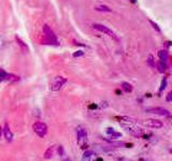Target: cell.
<instances>
[{"label": "cell", "instance_id": "cell-21", "mask_svg": "<svg viewBox=\"0 0 172 161\" xmlns=\"http://www.w3.org/2000/svg\"><path fill=\"white\" fill-rule=\"evenodd\" d=\"M166 87H167V78H164V80L161 81V86H160V88H159V92H162Z\"/></svg>", "mask_w": 172, "mask_h": 161}, {"label": "cell", "instance_id": "cell-17", "mask_svg": "<svg viewBox=\"0 0 172 161\" xmlns=\"http://www.w3.org/2000/svg\"><path fill=\"white\" fill-rule=\"evenodd\" d=\"M109 136H110V139L109 140H114V139H117V137H120L122 136V133H120V132H114V133H112L111 135H109ZM106 141H108V140H106Z\"/></svg>", "mask_w": 172, "mask_h": 161}, {"label": "cell", "instance_id": "cell-7", "mask_svg": "<svg viewBox=\"0 0 172 161\" xmlns=\"http://www.w3.org/2000/svg\"><path fill=\"white\" fill-rule=\"evenodd\" d=\"M2 134H3V136H4V139H6L7 142H12L13 133H12V131H11V129H10V127H9L8 123L4 125V128L2 129Z\"/></svg>", "mask_w": 172, "mask_h": 161}, {"label": "cell", "instance_id": "cell-2", "mask_svg": "<svg viewBox=\"0 0 172 161\" xmlns=\"http://www.w3.org/2000/svg\"><path fill=\"white\" fill-rule=\"evenodd\" d=\"M93 27H94L96 30H98V31L102 32L103 34H106L108 37L112 38L113 40L118 41V37L116 36L115 32L113 31V30H111L110 28H108L106 26H104V25H102V24H94V25H93Z\"/></svg>", "mask_w": 172, "mask_h": 161}, {"label": "cell", "instance_id": "cell-8", "mask_svg": "<svg viewBox=\"0 0 172 161\" xmlns=\"http://www.w3.org/2000/svg\"><path fill=\"white\" fill-rule=\"evenodd\" d=\"M108 142L112 146H115V147L131 148L132 146H134V144H132V143H126V142H116V141H113V140H108Z\"/></svg>", "mask_w": 172, "mask_h": 161}, {"label": "cell", "instance_id": "cell-22", "mask_svg": "<svg viewBox=\"0 0 172 161\" xmlns=\"http://www.w3.org/2000/svg\"><path fill=\"white\" fill-rule=\"evenodd\" d=\"M150 23H151V24H152L153 28H154V29H156L158 32H160V31H161V30H160V28L158 27V25L156 24V23H154V22H153V20H150Z\"/></svg>", "mask_w": 172, "mask_h": 161}, {"label": "cell", "instance_id": "cell-10", "mask_svg": "<svg viewBox=\"0 0 172 161\" xmlns=\"http://www.w3.org/2000/svg\"><path fill=\"white\" fill-rule=\"evenodd\" d=\"M76 139H87V130L82 126L76 127Z\"/></svg>", "mask_w": 172, "mask_h": 161}, {"label": "cell", "instance_id": "cell-14", "mask_svg": "<svg viewBox=\"0 0 172 161\" xmlns=\"http://www.w3.org/2000/svg\"><path fill=\"white\" fill-rule=\"evenodd\" d=\"M157 68H158V71L164 73L165 71L167 70V64L166 61H162V60H159L157 64Z\"/></svg>", "mask_w": 172, "mask_h": 161}, {"label": "cell", "instance_id": "cell-15", "mask_svg": "<svg viewBox=\"0 0 172 161\" xmlns=\"http://www.w3.org/2000/svg\"><path fill=\"white\" fill-rule=\"evenodd\" d=\"M122 89L124 90L125 92H132L131 84L127 83V82H124V83H122Z\"/></svg>", "mask_w": 172, "mask_h": 161}, {"label": "cell", "instance_id": "cell-25", "mask_svg": "<svg viewBox=\"0 0 172 161\" xmlns=\"http://www.w3.org/2000/svg\"><path fill=\"white\" fill-rule=\"evenodd\" d=\"M83 54H84V52H82V51H79V52H76V53L73 54V57H80V56H82Z\"/></svg>", "mask_w": 172, "mask_h": 161}, {"label": "cell", "instance_id": "cell-1", "mask_svg": "<svg viewBox=\"0 0 172 161\" xmlns=\"http://www.w3.org/2000/svg\"><path fill=\"white\" fill-rule=\"evenodd\" d=\"M32 129H34V133H36L38 136L40 137H44L48 133V126H46V123H41V121H37V123H34V125H32Z\"/></svg>", "mask_w": 172, "mask_h": 161}, {"label": "cell", "instance_id": "cell-23", "mask_svg": "<svg viewBox=\"0 0 172 161\" xmlns=\"http://www.w3.org/2000/svg\"><path fill=\"white\" fill-rule=\"evenodd\" d=\"M115 161H134V160L129 159V158H126V157H117L115 159Z\"/></svg>", "mask_w": 172, "mask_h": 161}, {"label": "cell", "instance_id": "cell-6", "mask_svg": "<svg viewBox=\"0 0 172 161\" xmlns=\"http://www.w3.org/2000/svg\"><path fill=\"white\" fill-rule=\"evenodd\" d=\"M42 31H43V34H45V36L48 37V39H50V41H52V42H56L57 41L56 40V34H54V31L51 29L48 25H43Z\"/></svg>", "mask_w": 172, "mask_h": 161}, {"label": "cell", "instance_id": "cell-5", "mask_svg": "<svg viewBox=\"0 0 172 161\" xmlns=\"http://www.w3.org/2000/svg\"><path fill=\"white\" fill-rule=\"evenodd\" d=\"M143 125L148 128H153V129H160V128L164 127V123H162L161 121L158 119H153V118L145 119L143 121Z\"/></svg>", "mask_w": 172, "mask_h": 161}, {"label": "cell", "instance_id": "cell-13", "mask_svg": "<svg viewBox=\"0 0 172 161\" xmlns=\"http://www.w3.org/2000/svg\"><path fill=\"white\" fill-rule=\"evenodd\" d=\"M15 40H16V42H17V44L20 45V47L22 48L23 51H25V52H27L28 51V46L26 45V43H25L24 41L22 40V39L20 38L18 36H15Z\"/></svg>", "mask_w": 172, "mask_h": 161}, {"label": "cell", "instance_id": "cell-3", "mask_svg": "<svg viewBox=\"0 0 172 161\" xmlns=\"http://www.w3.org/2000/svg\"><path fill=\"white\" fill-rule=\"evenodd\" d=\"M66 83H67L66 78H64V76H56V78L53 80L52 83H51V90H53V92H58Z\"/></svg>", "mask_w": 172, "mask_h": 161}, {"label": "cell", "instance_id": "cell-12", "mask_svg": "<svg viewBox=\"0 0 172 161\" xmlns=\"http://www.w3.org/2000/svg\"><path fill=\"white\" fill-rule=\"evenodd\" d=\"M158 57H159L160 60H162V61H167L169 58V54H168V51L166 50H161L158 52Z\"/></svg>", "mask_w": 172, "mask_h": 161}, {"label": "cell", "instance_id": "cell-28", "mask_svg": "<svg viewBox=\"0 0 172 161\" xmlns=\"http://www.w3.org/2000/svg\"><path fill=\"white\" fill-rule=\"evenodd\" d=\"M64 161H73V160L71 158H66V159H64Z\"/></svg>", "mask_w": 172, "mask_h": 161}, {"label": "cell", "instance_id": "cell-24", "mask_svg": "<svg viewBox=\"0 0 172 161\" xmlns=\"http://www.w3.org/2000/svg\"><path fill=\"white\" fill-rule=\"evenodd\" d=\"M114 132H115V130L113 129V128H108V129L106 130V133L108 135H111L112 133H114Z\"/></svg>", "mask_w": 172, "mask_h": 161}, {"label": "cell", "instance_id": "cell-9", "mask_svg": "<svg viewBox=\"0 0 172 161\" xmlns=\"http://www.w3.org/2000/svg\"><path fill=\"white\" fill-rule=\"evenodd\" d=\"M82 161H96V153L93 150H85Z\"/></svg>", "mask_w": 172, "mask_h": 161}, {"label": "cell", "instance_id": "cell-4", "mask_svg": "<svg viewBox=\"0 0 172 161\" xmlns=\"http://www.w3.org/2000/svg\"><path fill=\"white\" fill-rule=\"evenodd\" d=\"M146 113L150 114H156L159 116H170L171 113L169 112V110L165 109V107H148L145 110Z\"/></svg>", "mask_w": 172, "mask_h": 161}, {"label": "cell", "instance_id": "cell-26", "mask_svg": "<svg viewBox=\"0 0 172 161\" xmlns=\"http://www.w3.org/2000/svg\"><path fill=\"white\" fill-rule=\"evenodd\" d=\"M167 101L168 102H170L172 101V92H168V95H167Z\"/></svg>", "mask_w": 172, "mask_h": 161}, {"label": "cell", "instance_id": "cell-11", "mask_svg": "<svg viewBox=\"0 0 172 161\" xmlns=\"http://www.w3.org/2000/svg\"><path fill=\"white\" fill-rule=\"evenodd\" d=\"M54 146H51V147H48V149L45 150V153H44V159L48 160V159H52V157L54 156Z\"/></svg>", "mask_w": 172, "mask_h": 161}, {"label": "cell", "instance_id": "cell-19", "mask_svg": "<svg viewBox=\"0 0 172 161\" xmlns=\"http://www.w3.org/2000/svg\"><path fill=\"white\" fill-rule=\"evenodd\" d=\"M57 153H58V155L61 156V157H62V156H65V149H64V147H62L61 145H59L57 147Z\"/></svg>", "mask_w": 172, "mask_h": 161}, {"label": "cell", "instance_id": "cell-27", "mask_svg": "<svg viewBox=\"0 0 172 161\" xmlns=\"http://www.w3.org/2000/svg\"><path fill=\"white\" fill-rule=\"evenodd\" d=\"M1 135H2V127L0 126V139H1Z\"/></svg>", "mask_w": 172, "mask_h": 161}, {"label": "cell", "instance_id": "cell-20", "mask_svg": "<svg viewBox=\"0 0 172 161\" xmlns=\"http://www.w3.org/2000/svg\"><path fill=\"white\" fill-rule=\"evenodd\" d=\"M6 78H7V73L2 69H0V82L4 81L6 80Z\"/></svg>", "mask_w": 172, "mask_h": 161}, {"label": "cell", "instance_id": "cell-18", "mask_svg": "<svg viewBox=\"0 0 172 161\" xmlns=\"http://www.w3.org/2000/svg\"><path fill=\"white\" fill-rule=\"evenodd\" d=\"M147 64H148V66L152 67V68L155 67V61H154V58H153V56H150V57H148Z\"/></svg>", "mask_w": 172, "mask_h": 161}, {"label": "cell", "instance_id": "cell-16", "mask_svg": "<svg viewBox=\"0 0 172 161\" xmlns=\"http://www.w3.org/2000/svg\"><path fill=\"white\" fill-rule=\"evenodd\" d=\"M95 9H96L97 11H100V12H112V10L106 6H99Z\"/></svg>", "mask_w": 172, "mask_h": 161}, {"label": "cell", "instance_id": "cell-29", "mask_svg": "<svg viewBox=\"0 0 172 161\" xmlns=\"http://www.w3.org/2000/svg\"><path fill=\"white\" fill-rule=\"evenodd\" d=\"M130 1H131L132 3H136V0H130Z\"/></svg>", "mask_w": 172, "mask_h": 161}]
</instances>
